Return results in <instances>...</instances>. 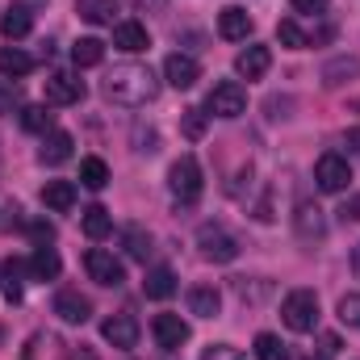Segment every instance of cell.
Segmentation results:
<instances>
[{"instance_id": "cell-28", "label": "cell", "mask_w": 360, "mask_h": 360, "mask_svg": "<svg viewBox=\"0 0 360 360\" xmlns=\"http://www.w3.org/2000/svg\"><path fill=\"white\" fill-rule=\"evenodd\" d=\"M80 184H84V188H105V184H109V164L96 160V155L80 160Z\"/></svg>"}, {"instance_id": "cell-11", "label": "cell", "mask_w": 360, "mask_h": 360, "mask_svg": "<svg viewBox=\"0 0 360 360\" xmlns=\"http://www.w3.org/2000/svg\"><path fill=\"white\" fill-rule=\"evenodd\" d=\"M84 96V80L72 72H55L46 76V105H76Z\"/></svg>"}, {"instance_id": "cell-25", "label": "cell", "mask_w": 360, "mask_h": 360, "mask_svg": "<svg viewBox=\"0 0 360 360\" xmlns=\"http://www.w3.org/2000/svg\"><path fill=\"white\" fill-rule=\"evenodd\" d=\"M76 13H80L89 25H113L117 0H76Z\"/></svg>"}, {"instance_id": "cell-3", "label": "cell", "mask_w": 360, "mask_h": 360, "mask_svg": "<svg viewBox=\"0 0 360 360\" xmlns=\"http://www.w3.org/2000/svg\"><path fill=\"white\" fill-rule=\"evenodd\" d=\"M168 188H172V197H176L180 205H193V201L201 197V188H205L201 164H197L193 155H180L176 164L168 168Z\"/></svg>"}, {"instance_id": "cell-14", "label": "cell", "mask_w": 360, "mask_h": 360, "mask_svg": "<svg viewBox=\"0 0 360 360\" xmlns=\"http://www.w3.org/2000/svg\"><path fill=\"white\" fill-rule=\"evenodd\" d=\"M101 335H105V344H113V348L130 352V348L139 344V323H134L130 314H113V319H105Z\"/></svg>"}, {"instance_id": "cell-29", "label": "cell", "mask_w": 360, "mask_h": 360, "mask_svg": "<svg viewBox=\"0 0 360 360\" xmlns=\"http://www.w3.org/2000/svg\"><path fill=\"white\" fill-rule=\"evenodd\" d=\"M276 38H281V46H289V51H306V46H310V34H306L293 17H285V21L276 25Z\"/></svg>"}, {"instance_id": "cell-26", "label": "cell", "mask_w": 360, "mask_h": 360, "mask_svg": "<svg viewBox=\"0 0 360 360\" xmlns=\"http://www.w3.org/2000/svg\"><path fill=\"white\" fill-rule=\"evenodd\" d=\"M80 226H84V235H89V239H105V235L113 231V218H109V210H105V205H89V210H84V218H80Z\"/></svg>"}, {"instance_id": "cell-2", "label": "cell", "mask_w": 360, "mask_h": 360, "mask_svg": "<svg viewBox=\"0 0 360 360\" xmlns=\"http://www.w3.org/2000/svg\"><path fill=\"white\" fill-rule=\"evenodd\" d=\"M281 319H285V327L297 331V335L314 331V327H319V297H314V289H289L285 302H281Z\"/></svg>"}, {"instance_id": "cell-8", "label": "cell", "mask_w": 360, "mask_h": 360, "mask_svg": "<svg viewBox=\"0 0 360 360\" xmlns=\"http://www.w3.org/2000/svg\"><path fill=\"white\" fill-rule=\"evenodd\" d=\"M293 231H297L302 243H323V239H327V218H323V210H319L314 201H302V205L293 210Z\"/></svg>"}, {"instance_id": "cell-23", "label": "cell", "mask_w": 360, "mask_h": 360, "mask_svg": "<svg viewBox=\"0 0 360 360\" xmlns=\"http://www.w3.org/2000/svg\"><path fill=\"white\" fill-rule=\"evenodd\" d=\"M34 72V59L25 55V51H17V46H4L0 51V76L4 80H21V76H30Z\"/></svg>"}, {"instance_id": "cell-42", "label": "cell", "mask_w": 360, "mask_h": 360, "mask_svg": "<svg viewBox=\"0 0 360 360\" xmlns=\"http://www.w3.org/2000/svg\"><path fill=\"white\" fill-rule=\"evenodd\" d=\"M319 344H323V348H319L323 356H335V352H340V340H335V335H323Z\"/></svg>"}, {"instance_id": "cell-15", "label": "cell", "mask_w": 360, "mask_h": 360, "mask_svg": "<svg viewBox=\"0 0 360 360\" xmlns=\"http://www.w3.org/2000/svg\"><path fill=\"white\" fill-rule=\"evenodd\" d=\"M113 46L126 51V55H139V51L151 46V34H147L143 21H117V25H113Z\"/></svg>"}, {"instance_id": "cell-5", "label": "cell", "mask_w": 360, "mask_h": 360, "mask_svg": "<svg viewBox=\"0 0 360 360\" xmlns=\"http://www.w3.org/2000/svg\"><path fill=\"white\" fill-rule=\"evenodd\" d=\"M205 109L214 113V117H226V122H235V117H243V109H248V92L239 80H222V84H214L210 96H205Z\"/></svg>"}, {"instance_id": "cell-12", "label": "cell", "mask_w": 360, "mask_h": 360, "mask_svg": "<svg viewBox=\"0 0 360 360\" xmlns=\"http://www.w3.org/2000/svg\"><path fill=\"white\" fill-rule=\"evenodd\" d=\"M252 30H256V21H252V13H248V8H239V4H226V8L218 13V34H222L226 42H243Z\"/></svg>"}, {"instance_id": "cell-30", "label": "cell", "mask_w": 360, "mask_h": 360, "mask_svg": "<svg viewBox=\"0 0 360 360\" xmlns=\"http://www.w3.org/2000/svg\"><path fill=\"white\" fill-rule=\"evenodd\" d=\"M51 122H55V113H46V105H25L21 109V126L30 134H51Z\"/></svg>"}, {"instance_id": "cell-44", "label": "cell", "mask_w": 360, "mask_h": 360, "mask_svg": "<svg viewBox=\"0 0 360 360\" xmlns=\"http://www.w3.org/2000/svg\"><path fill=\"white\" fill-rule=\"evenodd\" d=\"M352 272H356V276H360V243H356V248H352Z\"/></svg>"}, {"instance_id": "cell-34", "label": "cell", "mask_w": 360, "mask_h": 360, "mask_svg": "<svg viewBox=\"0 0 360 360\" xmlns=\"http://www.w3.org/2000/svg\"><path fill=\"white\" fill-rule=\"evenodd\" d=\"M340 323L344 327H360V293H344L340 297Z\"/></svg>"}, {"instance_id": "cell-19", "label": "cell", "mask_w": 360, "mask_h": 360, "mask_svg": "<svg viewBox=\"0 0 360 360\" xmlns=\"http://www.w3.org/2000/svg\"><path fill=\"white\" fill-rule=\"evenodd\" d=\"M42 205L55 210V214H68L76 205V184L72 180H46L42 184Z\"/></svg>"}, {"instance_id": "cell-41", "label": "cell", "mask_w": 360, "mask_h": 360, "mask_svg": "<svg viewBox=\"0 0 360 360\" xmlns=\"http://www.w3.org/2000/svg\"><path fill=\"white\" fill-rule=\"evenodd\" d=\"M344 147H348V155H352V160H360V126H352V130L344 134Z\"/></svg>"}, {"instance_id": "cell-35", "label": "cell", "mask_w": 360, "mask_h": 360, "mask_svg": "<svg viewBox=\"0 0 360 360\" xmlns=\"http://www.w3.org/2000/svg\"><path fill=\"white\" fill-rule=\"evenodd\" d=\"M201 360H243V356H239V348H231V344H210V348L201 352Z\"/></svg>"}, {"instance_id": "cell-32", "label": "cell", "mask_w": 360, "mask_h": 360, "mask_svg": "<svg viewBox=\"0 0 360 360\" xmlns=\"http://www.w3.org/2000/svg\"><path fill=\"white\" fill-rule=\"evenodd\" d=\"M122 243H126V252H130L134 260H147V256H151V235H147L143 226H126Z\"/></svg>"}, {"instance_id": "cell-33", "label": "cell", "mask_w": 360, "mask_h": 360, "mask_svg": "<svg viewBox=\"0 0 360 360\" xmlns=\"http://www.w3.org/2000/svg\"><path fill=\"white\" fill-rule=\"evenodd\" d=\"M180 126H184V139H201L205 134V109H184V117H180Z\"/></svg>"}, {"instance_id": "cell-17", "label": "cell", "mask_w": 360, "mask_h": 360, "mask_svg": "<svg viewBox=\"0 0 360 360\" xmlns=\"http://www.w3.org/2000/svg\"><path fill=\"white\" fill-rule=\"evenodd\" d=\"M269 68H272L269 46H248V51H239V59H235V72H239L243 80H260Z\"/></svg>"}, {"instance_id": "cell-40", "label": "cell", "mask_w": 360, "mask_h": 360, "mask_svg": "<svg viewBox=\"0 0 360 360\" xmlns=\"http://www.w3.org/2000/svg\"><path fill=\"white\" fill-rule=\"evenodd\" d=\"M289 4H293L297 13H323V8H327L331 0H289Z\"/></svg>"}, {"instance_id": "cell-16", "label": "cell", "mask_w": 360, "mask_h": 360, "mask_svg": "<svg viewBox=\"0 0 360 360\" xmlns=\"http://www.w3.org/2000/svg\"><path fill=\"white\" fill-rule=\"evenodd\" d=\"M72 134L68 130H51L46 139H42V147H38V160L46 164V168H59V164H68L72 160Z\"/></svg>"}, {"instance_id": "cell-4", "label": "cell", "mask_w": 360, "mask_h": 360, "mask_svg": "<svg viewBox=\"0 0 360 360\" xmlns=\"http://www.w3.org/2000/svg\"><path fill=\"white\" fill-rule=\"evenodd\" d=\"M197 248H201V256L214 260V264H231V260L239 256V239H235L231 231H222L218 222H201V226H197Z\"/></svg>"}, {"instance_id": "cell-9", "label": "cell", "mask_w": 360, "mask_h": 360, "mask_svg": "<svg viewBox=\"0 0 360 360\" xmlns=\"http://www.w3.org/2000/svg\"><path fill=\"white\" fill-rule=\"evenodd\" d=\"M151 335H155V344L164 348V352H176L188 344V323L180 319V314H155V323H151Z\"/></svg>"}, {"instance_id": "cell-6", "label": "cell", "mask_w": 360, "mask_h": 360, "mask_svg": "<svg viewBox=\"0 0 360 360\" xmlns=\"http://www.w3.org/2000/svg\"><path fill=\"white\" fill-rule=\"evenodd\" d=\"M84 269L96 285H105V289H117L122 281H126V269H122V260L113 256V252H105V248H92L89 256H84Z\"/></svg>"}, {"instance_id": "cell-39", "label": "cell", "mask_w": 360, "mask_h": 360, "mask_svg": "<svg viewBox=\"0 0 360 360\" xmlns=\"http://www.w3.org/2000/svg\"><path fill=\"white\" fill-rule=\"evenodd\" d=\"M340 218H344V222H360V197H348V201L340 205Z\"/></svg>"}, {"instance_id": "cell-22", "label": "cell", "mask_w": 360, "mask_h": 360, "mask_svg": "<svg viewBox=\"0 0 360 360\" xmlns=\"http://www.w3.org/2000/svg\"><path fill=\"white\" fill-rule=\"evenodd\" d=\"M59 272H63V260H59L55 248H38V252L30 256V276H34V281H55Z\"/></svg>"}, {"instance_id": "cell-1", "label": "cell", "mask_w": 360, "mask_h": 360, "mask_svg": "<svg viewBox=\"0 0 360 360\" xmlns=\"http://www.w3.org/2000/svg\"><path fill=\"white\" fill-rule=\"evenodd\" d=\"M101 92H105V101H113V105L139 109V105L155 101L160 80H155V72H151V68H143V63H117V68L105 76Z\"/></svg>"}, {"instance_id": "cell-10", "label": "cell", "mask_w": 360, "mask_h": 360, "mask_svg": "<svg viewBox=\"0 0 360 360\" xmlns=\"http://www.w3.org/2000/svg\"><path fill=\"white\" fill-rule=\"evenodd\" d=\"M55 314H59L63 323L80 327V323H89L92 302L84 297V293H80V289H59V293H55Z\"/></svg>"}, {"instance_id": "cell-18", "label": "cell", "mask_w": 360, "mask_h": 360, "mask_svg": "<svg viewBox=\"0 0 360 360\" xmlns=\"http://www.w3.org/2000/svg\"><path fill=\"white\" fill-rule=\"evenodd\" d=\"M348 80H360V59L356 55H335L327 68H323V84L327 89H340Z\"/></svg>"}, {"instance_id": "cell-45", "label": "cell", "mask_w": 360, "mask_h": 360, "mask_svg": "<svg viewBox=\"0 0 360 360\" xmlns=\"http://www.w3.org/2000/svg\"><path fill=\"white\" fill-rule=\"evenodd\" d=\"M310 360H331V356H323V352H319V356H310Z\"/></svg>"}, {"instance_id": "cell-38", "label": "cell", "mask_w": 360, "mask_h": 360, "mask_svg": "<svg viewBox=\"0 0 360 360\" xmlns=\"http://www.w3.org/2000/svg\"><path fill=\"white\" fill-rule=\"evenodd\" d=\"M13 105H17V89L0 80V113H13Z\"/></svg>"}, {"instance_id": "cell-36", "label": "cell", "mask_w": 360, "mask_h": 360, "mask_svg": "<svg viewBox=\"0 0 360 360\" xmlns=\"http://www.w3.org/2000/svg\"><path fill=\"white\" fill-rule=\"evenodd\" d=\"M134 143H139L134 151H143V155H155V151H160V147H155V143H160V134H155V130H147V134H143V126H139V130H134Z\"/></svg>"}, {"instance_id": "cell-21", "label": "cell", "mask_w": 360, "mask_h": 360, "mask_svg": "<svg viewBox=\"0 0 360 360\" xmlns=\"http://www.w3.org/2000/svg\"><path fill=\"white\" fill-rule=\"evenodd\" d=\"M143 293H147V297H155V302L172 297V293H176V272L168 269V264L151 269V272H147V281H143Z\"/></svg>"}, {"instance_id": "cell-7", "label": "cell", "mask_w": 360, "mask_h": 360, "mask_svg": "<svg viewBox=\"0 0 360 360\" xmlns=\"http://www.w3.org/2000/svg\"><path fill=\"white\" fill-rule=\"evenodd\" d=\"M348 180H352V164H348L344 155H335V151L314 164V184H319L323 193H344Z\"/></svg>"}, {"instance_id": "cell-27", "label": "cell", "mask_w": 360, "mask_h": 360, "mask_svg": "<svg viewBox=\"0 0 360 360\" xmlns=\"http://www.w3.org/2000/svg\"><path fill=\"white\" fill-rule=\"evenodd\" d=\"M72 59H76V68H96V63L105 59V42H101V38H80V42L72 46Z\"/></svg>"}, {"instance_id": "cell-43", "label": "cell", "mask_w": 360, "mask_h": 360, "mask_svg": "<svg viewBox=\"0 0 360 360\" xmlns=\"http://www.w3.org/2000/svg\"><path fill=\"white\" fill-rule=\"evenodd\" d=\"M134 8H164V0H130Z\"/></svg>"}, {"instance_id": "cell-13", "label": "cell", "mask_w": 360, "mask_h": 360, "mask_svg": "<svg viewBox=\"0 0 360 360\" xmlns=\"http://www.w3.org/2000/svg\"><path fill=\"white\" fill-rule=\"evenodd\" d=\"M164 80L172 84V89H193L197 80H201V68H197V59L193 55H168L164 59Z\"/></svg>"}, {"instance_id": "cell-24", "label": "cell", "mask_w": 360, "mask_h": 360, "mask_svg": "<svg viewBox=\"0 0 360 360\" xmlns=\"http://www.w3.org/2000/svg\"><path fill=\"white\" fill-rule=\"evenodd\" d=\"M30 30H34V13L21 8V4H13V8L0 17V34H4V38H25Z\"/></svg>"}, {"instance_id": "cell-31", "label": "cell", "mask_w": 360, "mask_h": 360, "mask_svg": "<svg viewBox=\"0 0 360 360\" xmlns=\"http://www.w3.org/2000/svg\"><path fill=\"white\" fill-rule=\"evenodd\" d=\"M256 360H289V348L281 344V335L260 331V335H256Z\"/></svg>"}, {"instance_id": "cell-37", "label": "cell", "mask_w": 360, "mask_h": 360, "mask_svg": "<svg viewBox=\"0 0 360 360\" xmlns=\"http://www.w3.org/2000/svg\"><path fill=\"white\" fill-rule=\"evenodd\" d=\"M30 235H34V239L46 248V243L55 239V226H51V222H30Z\"/></svg>"}, {"instance_id": "cell-20", "label": "cell", "mask_w": 360, "mask_h": 360, "mask_svg": "<svg viewBox=\"0 0 360 360\" xmlns=\"http://www.w3.org/2000/svg\"><path fill=\"white\" fill-rule=\"evenodd\" d=\"M188 310H193L197 319H214V314L222 310V293H218L214 285H193V289H188Z\"/></svg>"}]
</instances>
